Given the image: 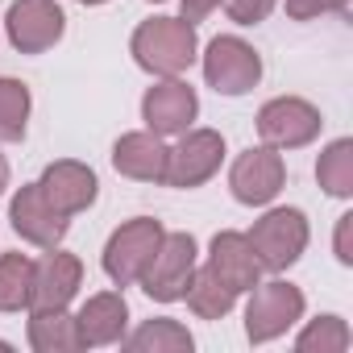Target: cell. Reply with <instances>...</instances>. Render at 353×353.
I'll return each mask as SVG.
<instances>
[{"label":"cell","mask_w":353,"mask_h":353,"mask_svg":"<svg viewBox=\"0 0 353 353\" xmlns=\"http://www.w3.org/2000/svg\"><path fill=\"white\" fill-rule=\"evenodd\" d=\"M129 54L154 79H174L200 59V38H196V26L183 17H150L133 30Z\"/></svg>","instance_id":"1"},{"label":"cell","mask_w":353,"mask_h":353,"mask_svg":"<svg viewBox=\"0 0 353 353\" xmlns=\"http://www.w3.org/2000/svg\"><path fill=\"white\" fill-rule=\"evenodd\" d=\"M254 245V258L262 266V274H283L287 266H295L307 250V216L299 208H270L254 221V229L245 233Z\"/></svg>","instance_id":"2"},{"label":"cell","mask_w":353,"mask_h":353,"mask_svg":"<svg viewBox=\"0 0 353 353\" xmlns=\"http://www.w3.org/2000/svg\"><path fill=\"white\" fill-rule=\"evenodd\" d=\"M303 291L295 283H283V279H270V283H254L250 287V303H245V336L250 345H270L279 341L287 328H295L303 320Z\"/></svg>","instance_id":"3"},{"label":"cell","mask_w":353,"mask_h":353,"mask_svg":"<svg viewBox=\"0 0 353 353\" xmlns=\"http://www.w3.org/2000/svg\"><path fill=\"white\" fill-rule=\"evenodd\" d=\"M162 237H166V229H162V221H154V216H133V221H125V225L112 229V237L104 241V254H100L104 274H108L117 287H133V283L145 274L150 258L158 254Z\"/></svg>","instance_id":"4"},{"label":"cell","mask_w":353,"mask_h":353,"mask_svg":"<svg viewBox=\"0 0 353 353\" xmlns=\"http://www.w3.org/2000/svg\"><path fill=\"white\" fill-rule=\"evenodd\" d=\"M200 63H204V83L212 92H221V96H245L262 79V54L245 38H237V34L212 38L204 46Z\"/></svg>","instance_id":"5"},{"label":"cell","mask_w":353,"mask_h":353,"mask_svg":"<svg viewBox=\"0 0 353 353\" xmlns=\"http://www.w3.org/2000/svg\"><path fill=\"white\" fill-rule=\"evenodd\" d=\"M200 266V245L192 233H166L158 254L150 258L145 274L137 279L141 291L154 299V303H179L188 283H192V270Z\"/></svg>","instance_id":"6"},{"label":"cell","mask_w":353,"mask_h":353,"mask_svg":"<svg viewBox=\"0 0 353 353\" xmlns=\"http://www.w3.org/2000/svg\"><path fill=\"white\" fill-rule=\"evenodd\" d=\"M324 129V117L303 96H274L258 108V137L270 150H299L312 145Z\"/></svg>","instance_id":"7"},{"label":"cell","mask_w":353,"mask_h":353,"mask_svg":"<svg viewBox=\"0 0 353 353\" xmlns=\"http://www.w3.org/2000/svg\"><path fill=\"white\" fill-rule=\"evenodd\" d=\"M283 183H287V162H283V150H270V145H250L229 166V192L245 208L274 204Z\"/></svg>","instance_id":"8"},{"label":"cell","mask_w":353,"mask_h":353,"mask_svg":"<svg viewBox=\"0 0 353 353\" xmlns=\"http://www.w3.org/2000/svg\"><path fill=\"white\" fill-rule=\"evenodd\" d=\"M225 162V133L216 129H188L166 154V188L192 192L208 183Z\"/></svg>","instance_id":"9"},{"label":"cell","mask_w":353,"mask_h":353,"mask_svg":"<svg viewBox=\"0 0 353 353\" xmlns=\"http://www.w3.org/2000/svg\"><path fill=\"white\" fill-rule=\"evenodd\" d=\"M67 34V13L54 0H13L5 13V38L17 54H46Z\"/></svg>","instance_id":"10"},{"label":"cell","mask_w":353,"mask_h":353,"mask_svg":"<svg viewBox=\"0 0 353 353\" xmlns=\"http://www.w3.org/2000/svg\"><path fill=\"white\" fill-rule=\"evenodd\" d=\"M196 117H200V96L179 75H174V79H158L141 96V121L158 137H179V133H188Z\"/></svg>","instance_id":"11"},{"label":"cell","mask_w":353,"mask_h":353,"mask_svg":"<svg viewBox=\"0 0 353 353\" xmlns=\"http://www.w3.org/2000/svg\"><path fill=\"white\" fill-rule=\"evenodd\" d=\"M83 287V262L67 250H46L34 262V279H30V307L26 312H59L71 307V299Z\"/></svg>","instance_id":"12"},{"label":"cell","mask_w":353,"mask_h":353,"mask_svg":"<svg viewBox=\"0 0 353 353\" xmlns=\"http://www.w3.org/2000/svg\"><path fill=\"white\" fill-rule=\"evenodd\" d=\"M9 221H13V233H17L21 241L38 245V250L63 245V237H67V229H71V216H63V212L42 196L38 183L17 188V196L9 200Z\"/></svg>","instance_id":"13"},{"label":"cell","mask_w":353,"mask_h":353,"mask_svg":"<svg viewBox=\"0 0 353 353\" xmlns=\"http://www.w3.org/2000/svg\"><path fill=\"white\" fill-rule=\"evenodd\" d=\"M42 196L63 212V216H79L96 204L100 196V179H96V170L88 162H75V158H59L42 170V179H38Z\"/></svg>","instance_id":"14"},{"label":"cell","mask_w":353,"mask_h":353,"mask_svg":"<svg viewBox=\"0 0 353 353\" xmlns=\"http://www.w3.org/2000/svg\"><path fill=\"white\" fill-rule=\"evenodd\" d=\"M166 137L150 133V129H137V133H121L117 145H112V166L125 179H137V183H166Z\"/></svg>","instance_id":"15"},{"label":"cell","mask_w":353,"mask_h":353,"mask_svg":"<svg viewBox=\"0 0 353 353\" xmlns=\"http://www.w3.org/2000/svg\"><path fill=\"white\" fill-rule=\"evenodd\" d=\"M75 328L83 349H100V345H117L129 332V303L121 291H96L83 299V307L75 312Z\"/></svg>","instance_id":"16"},{"label":"cell","mask_w":353,"mask_h":353,"mask_svg":"<svg viewBox=\"0 0 353 353\" xmlns=\"http://www.w3.org/2000/svg\"><path fill=\"white\" fill-rule=\"evenodd\" d=\"M204 266H208L225 287H233L237 295L250 291V287L262 279V266H258V258H254V245H250V237L237 233V229H225V233L212 237Z\"/></svg>","instance_id":"17"},{"label":"cell","mask_w":353,"mask_h":353,"mask_svg":"<svg viewBox=\"0 0 353 353\" xmlns=\"http://www.w3.org/2000/svg\"><path fill=\"white\" fill-rule=\"evenodd\" d=\"M121 345L133 349V353H192V349H196V336H192L179 320L158 316V320H145L141 328L125 332Z\"/></svg>","instance_id":"18"},{"label":"cell","mask_w":353,"mask_h":353,"mask_svg":"<svg viewBox=\"0 0 353 353\" xmlns=\"http://www.w3.org/2000/svg\"><path fill=\"white\" fill-rule=\"evenodd\" d=\"M30 349L34 353H75V349H83L75 316L67 307H59V312H30Z\"/></svg>","instance_id":"19"},{"label":"cell","mask_w":353,"mask_h":353,"mask_svg":"<svg viewBox=\"0 0 353 353\" xmlns=\"http://www.w3.org/2000/svg\"><path fill=\"white\" fill-rule=\"evenodd\" d=\"M183 299H188V307H192L200 320H225V316L237 307V291L225 287L208 266H196V270H192V283H188Z\"/></svg>","instance_id":"20"},{"label":"cell","mask_w":353,"mask_h":353,"mask_svg":"<svg viewBox=\"0 0 353 353\" xmlns=\"http://www.w3.org/2000/svg\"><path fill=\"white\" fill-rule=\"evenodd\" d=\"M30 108H34L30 88H26L21 79H13V75H0V145L26 141Z\"/></svg>","instance_id":"21"},{"label":"cell","mask_w":353,"mask_h":353,"mask_svg":"<svg viewBox=\"0 0 353 353\" xmlns=\"http://www.w3.org/2000/svg\"><path fill=\"white\" fill-rule=\"evenodd\" d=\"M316 179L332 200L353 196V137H336L324 145V154L316 158Z\"/></svg>","instance_id":"22"},{"label":"cell","mask_w":353,"mask_h":353,"mask_svg":"<svg viewBox=\"0 0 353 353\" xmlns=\"http://www.w3.org/2000/svg\"><path fill=\"white\" fill-rule=\"evenodd\" d=\"M30 279H34V258L0 254V312H26L30 307Z\"/></svg>","instance_id":"23"},{"label":"cell","mask_w":353,"mask_h":353,"mask_svg":"<svg viewBox=\"0 0 353 353\" xmlns=\"http://www.w3.org/2000/svg\"><path fill=\"white\" fill-rule=\"evenodd\" d=\"M349 345H353V332H349V324L341 316H316L295 336V349L299 353H345Z\"/></svg>","instance_id":"24"},{"label":"cell","mask_w":353,"mask_h":353,"mask_svg":"<svg viewBox=\"0 0 353 353\" xmlns=\"http://www.w3.org/2000/svg\"><path fill=\"white\" fill-rule=\"evenodd\" d=\"M274 5H279V0H225V13L237 26H262L274 13Z\"/></svg>","instance_id":"25"},{"label":"cell","mask_w":353,"mask_h":353,"mask_svg":"<svg viewBox=\"0 0 353 353\" xmlns=\"http://www.w3.org/2000/svg\"><path fill=\"white\" fill-rule=\"evenodd\" d=\"M283 5H287L291 21H312V17H324V13H345L349 0H283Z\"/></svg>","instance_id":"26"},{"label":"cell","mask_w":353,"mask_h":353,"mask_svg":"<svg viewBox=\"0 0 353 353\" xmlns=\"http://www.w3.org/2000/svg\"><path fill=\"white\" fill-rule=\"evenodd\" d=\"M332 254L341 266H353V212L336 216V237H332Z\"/></svg>","instance_id":"27"},{"label":"cell","mask_w":353,"mask_h":353,"mask_svg":"<svg viewBox=\"0 0 353 353\" xmlns=\"http://www.w3.org/2000/svg\"><path fill=\"white\" fill-rule=\"evenodd\" d=\"M221 5H225V0H179V9H183L179 17L192 21V26H200V21H204L212 9H221Z\"/></svg>","instance_id":"28"},{"label":"cell","mask_w":353,"mask_h":353,"mask_svg":"<svg viewBox=\"0 0 353 353\" xmlns=\"http://www.w3.org/2000/svg\"><path fill=\"white\" fill-rule=\"evenodd\" d=\"M5 188H9V158L0 154V196H5Z\"/></svg>","instance_id":"29"},{"label":"cell","mask_w":353,"mask_h":353,"mask_svg":"<svg viewBox=\"0 0 353 353\" xmlns=\"http://www.w3.org/2000/svg\"><path fill=\"white\" fill-rule=\"evenodd\" d=\"M79 5H108V0H79Z\"/></svg>","instance_id":"30"},{"label":"cell","mask_w":353,"mask_h":353,"mask_svg":"<svg viewBox=\"0 0 353 353\" xmlns=\"http://www.w3.org/2000/svg\"><path fill=\"white\" fill-rule=\"evenodd\" d=\"M9 349H13V345H9V341H0V353H9Z\"/></svg>","instance_id":"31"},{"label":"cell","mask_w":353,"mask_h":353,"mask_svg":"<svg viewBox=\"0 0 353 353\" xmlns=\"http://www.w3.org/2000/svg\"><path fill=\"white\" fill-rule=\"evenodd\" d=\"M150 5H162V0H150Z\"/></svg>","instance_id":"32"}]
</instances>
